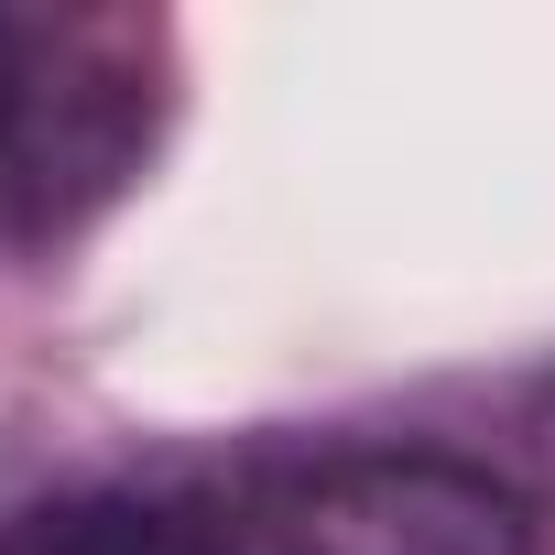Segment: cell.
Wrapping results in <instances>:
<instances>
[{
  "mask_svg": "<svg viewBox=\"0 0 555 555\" xmlns=\"http://www.w3.org/2000/svg\"><path fill=\"white\" fill-rule=\"evenodd\" d=\"M533 457H544V468H555V414H544V425H533Z\"/></svg>",
  "mask_w": 555,
  "mask_h": 555,
  "instance_id": "4",
  "label": "cell"
},
{
  "mask_svg": "<svg viewBox=\"0 0 555 555\" xmlns=\"http://www.w3.org/2000/svg\"><path fill=\"white\" fill-rule=\"evenodd\" d=\"M196 555H533V512L479 457L382 447V457H327L207 512Z\"/></svg>",
  "mask_w": 555,
  "mask_h": 555,
  "instance_id": "1",
  "label": "cell"
},
{
  "mask_svg": "<svg viewBox=\"0 0 555 555\" xmlns=\"http://www.w3.org/2000/svg\"><path fill=\"white\" fill-rule=\"evenodd\" d=\"M196 544H207V512L164 490H77L0 533V555H196Z\"/></svg>",
  "mask_w": 555,
  "mask_h": 555,
  "instance_id": "3",
  "label": "cell"
},
{
  "mask_svg": "<svg viewBox=\"0 0 555 555\" xmlns=\"http://www.w3.org/2000/svg\"><path fill=\"white\" fill-rule=\"evenodd\" d=\"M142 142V88L109 66V34L12 23L0 12V240L55 229L77 196H99Z\"/></svg>",
  "mask_w": 555,
  "mask_h": 555,
  "instance_id": "2",
  "label": "cell"
}]
</instances>
